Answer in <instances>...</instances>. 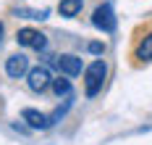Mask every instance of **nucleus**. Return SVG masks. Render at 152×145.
<instances>
[{
    "mask_svg": "<svg viewBox=\"0 0 152 145\" xmlns=\"http://www.w3.org/2000/svg\"><path fill=\"white\" fill-rule=\"evenodd\" d=\"M92 24L100 29V32H115V24H118V18H115V11H113V5L110 3H102V5H97L94 11H92Z\"/></svg>",
    "mask_w": 152,
    "mask_h": 145,
    "instance_id": "f03ea898",
    "label": "nucleus"
},
{
    "mask_svg": "<svg viewBox=\"0 0 152 145\" xmlns=\"http://www.w3.org/2000/svg\"><path fill=\"white\" fill-rule=\"evenodd\" d=\"M26 77H29V90H34V92H45L53 84V77H50L47 66H34V69H29Z\"/></svg>",
    "mask_w": 152,
    "mask_h": 145,
    "instance_id": "20e7f679",
    "label": "nucleus"
},
{
    "mask_svg": "<svg viewBox=\"0 0 152 145\" xmlns=\"http://www.w3.org/2000/svg\"><path fill=\"white\" fill-rule=\"evenodd\" d=\"M0 42H3V24H0Z\"/></svg>",
    "mask_w": 152,
    "mask_h": 145,
    "instance_id": "ddd939ff",
    "label": "nucleus"
},
{
    "mask_svg": "<svg viewBox=\"0 0 152 145\" xmlns=\"http://www.w3.org/2000/svg\"><path fill=\"white\" fill-rule=\"evenodd\" d=\"M81 5H84V0H61L58 3V11H61V16L74 18V16L81 13Z\"/></svg>",
    "mask_w": 152,
    "mask_h": 145,
    "instance_id": "1a4fd4ad",
    "label": "nucleus"
},
{
    "mask_svg": "<svg viewBox=\"0 0 152 145\" xmlns=\"http://www.w3.org/2000/svg\"><path fill=\"white\" fill-rule=\"evenodd\" d=\"M55 66H58V71H61L63 77H79L81 74V58L74 55V53H63L55 58Z\"/></svg>",
    "mask_w": 152,
    "mask_h": 145,
    "instance_id": "423d86ee",
    "label": "nucleus"
},
{
    "mask_svg": "<svg viewBox=\"0 0 152 145\" xmlns=\"http://www.w3.org/2000/svg\"><path fill=\"white\" fill-rule=\"evenodd\" d=\"M18 13H21L24 18H39V21H42V18H47L50 11H47V8H39V11H34V8H21Z\"/></svg>",
    "mask_w": 152,
    "mask_h": 145,
    "instance_id": "9b49d317",
    "label": "nucleus"
},
{
    "mask_svg": "<svg viewBox=\"0 0 152 145\" xmlns=\"http://www.w3.org/2000/svg\"><path fill=\"white\" fill-rule=\"evenodd\" d=\"M102 50H105V45H102V42H89V53H94V55H100Z\"/></svg>",
    "mask_w": 152,
    "mask_h": 145,
    "instance_id": "f8f14e48",
    "label": "nucleus"
},
{
    "mask_svg": "<svg viewBox=\"0 0 152 145\" xmlns=\"http://www.w3.org/2000/svg\"><path fill=\"white\" fill-rule=\"evenodd\" d=\"M134 58L137 64H152V32L139 37V42L134 45Z\"/></svg>",
    "mask_w": 152,
    "mask_h": 145,
    "instance_id": "0eeeda50",
    "label": "nucleus"
},
{
    "mask_svg": "<svg viewBox=\"0 0 152 145\" xmlns=\"http://www.w3.org/2000/svg\"><path fill=\"white\" fill-rule=\"evenodd\" d=\"M21 119H24L31 129H47V127H53L50 116H47V113L34 111V108H24V111H21Z\"/></svg>",
    "mask_w": 152,
    "mask_h": 145,
    "instance_id": "6e6552de",
    "label": "nucleus"
},
{
    "mask_svg": "<svg viewBox=\"0 0 152 145\" xmlns=\"http://www.w3.org/2000/svg\"><path fill=\"white\" fill-rule=\"evenodd\" d=\"M16 42L24 45V48H34V50H45V45H47L45 34L39 32V29H31V27L18 29V32H16Z\"/></svg>",
    "mask_w": 152,
    "mask_h": 145,
    "instance_id": "7ed1b4c3",
    "label": "nucleus"
},
{
    "mask_svg": "<svg viewBox=\"0 0 152 145\" xmlns=\"http://www.w3.org/2000/svg\"><path fill=\"white\" fill-rule=\"evenodd\" d=\"M105 77H107V64L105 61H92L84 69V92H87V98H94L102 90Z\"/></svg>",
    "mask_w": 152,
    "mask_h": 145,
    "instance_id": "f257e3e1",
    "label": "nucleus"
},
{
    "mask_svg": "<svg viewBox=\"0 0 152 145\" xmlns=\"http://www.w3.org/2000/svg\"><path fill=\"white\" fill-rule=\"evenodd\" d=\"M5 74H8L11 79H21L24 74H29V58H26L24 53L8 55V61H5Z\"/></svg>",
    "mask_w": 152,
    "mask_h": 145,
    "instance_id": "39448f33",
    "label": "nucleus"
},
{
    "mask_svg": "<svg viewBox=\"0 0 152 145\" xmlns=\"http://www.w3.org/2000/svg\"><path fill=\"white\" fill-rule=\"evenodd\" d=\"M50 87H53V92H55L58 98H61V95H63V98L71 95V79H68V77H55Z\"/></svg>",
    "mask_w": 152,
    "mask_h": 145,
    "instance_id": "9d476101",
    "label": "nucleus"
}]
</instances>
